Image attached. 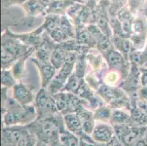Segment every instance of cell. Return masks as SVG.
<instances>
[{"label": "cell", "mask_w": 147, "mask_h": 146, "mask_svg": "<svg viewBox=\"0 0 147 146\" xmlns=\"http://www.w3.org/2000/svg\"><path fill=\"white\" fill-rule=\"evenodd\" d=\"M33 61L35 63L40 71L42 88H47L50 83L51 82V80H53V77H55L56 74H57V69L51 64V62H41L36 59H33Z\"/></svg>", "instance_id": "cell-9"}, {"label": "cell", "mask_w": 147, "mask_h": 146, "mask_svg": "<svg viewBox=\"0 0 147 146\" xmlns=\"http://www.w3.org/2000/svg\"><path fill=\"white\" fill-rule=\"evenodd\" d=\"M68 52L69 51L61 47L54 48L53 50L50 58V62L57 70H59L66 62Z\"/></svg>", "instance_id": "cell-17"}, {"label": "cell", "mask_w": 147, "mask_h": 146, "mask_svg": "<svg viewBox=\"0 0 147 146\" xmlns=\"http://www.w3.org/2000/svg\"><path fill=\"white\" fill-rule=\"evenodd\" d=\"M75 69H76L75 73L78 77L84 78L85 72H86V62H85V59L83 56H78L76 64H75Z\"/></svg>", "instance_id": "cell-26"}, {"label": "cell", "mask_w": 147, "mask_h": 146, "mask_svg": "<svg viewBox=\"0 0 147 146\" xmlns=\"http://www.w3.org/2000/svg\"><path fill=\"white\" fill-rule=\"evenodd\" d=\"M76 113L81 120L84 133L87 135H92L96 125L94 113L84 107L81 108Z\"/></svg>", "instance_id": "cell-11"}, {"label": "cell", "mask_w": 147, "mask_h": 146, "mask_svg": "<svg viewBox=\"0 0 147 146\" xmlns=\"http://www.w3.org/2000/svg\"><path fill=\"white\" fill-rule=\"evenodd\" d=\"M30 49L21 42L19 38L14 37L12 33L7 31L2 36L1 59L2 69H7L24 56Z\"/></svg>", "instance_id": "cell-2"}, {"label": "cell", "mask_w": 147, "mask_h": 146, "mask_svg": "<svg viewBox=\"0 0 147 146\" xmlns=\"http://www.w3.org/2000/svg\"><path fill=\"white\" fill-rule=\"evenodd\" d=\"M120 78H121L120 72L111 69L105 75L104 81H105V83L106 85L113 87L119 82Z\"/></svg>", "instance_id": "cell-25"}, {"label": "cell", "mask_w": 147, "mask_h": 146, "mask_svg": "<svg viewBox=\"0 0 147 146\" xmlns=\"http://www.w3.org/2000/svg\"><path fill=\"white\" fill-rule=\"evenodd\" d=\"M146 16H147V13H146Z\"/></svg>", "instance_id": "cell-37"}, {"label": "cell", "mask_w": 147, "mask_h": 146, "mask_svg": "<svg viewBox=\"0 0 147 146\" xmlns=\"http://www.w3.org/2000/svg\"><path fill=\"white\" fill-rule=\"evenodd\" d=\"M63 121L65 127L68 131L76 135V136L87 135L83 130L82 124L77 113H69L63 116Z\"/></svg>", "instance_id": "cell-13"}, {"label": "cell", "mask_w": 147, "mask_h": 146, "mask_svg": "<svg viewBox=\"0 0 147 146\" xmlns=\"http://www.w3.org/2000/svg\"><path fill=\"white\" fill-rule=\"evenodd\" d=\"M37 136L39 140L49 143L59 137V129L57 115L46 118H37Z\"/></svg>", "instance_id": "cell-6"}, {"label": "cell", "mask_w": 147, "mask_h": 146, "mask_svg": "<svg viewBox=\"0 0 147 146\" xmlns=\"http://www.w3.org/2000/svg\"><path fill=\"white\" fill-rule=\"evenodd\" d=\"M23 7L26 11V14L32 17L46 15V9L40 2L39 0H28L27 2L23 5Z\"/></svg>", "instance_id": "cell-16"}, {"label": "cell", "mask_w": 147, "mask_h": 146, "mask_svg": "<svg viewBox=\"0 0 147 146\" xmlns=\"http://www.w3.org/2000/svg\"><path fill=\"white\" fill-rule=\"evenodd\" d=\"M130 112H127L122 109H113L110 122L112 125L130 124Z\"/></svg>", "instance_id": "cell-18"}, {"label": "cell", "mask_w": 147, "mask_h": 146, "mask_svg": "<svg viewBox=\"0 0 147 146\" xmlns=\"http://www.w3.org/2000/svg\"><path fill=\"white\" fill-rule=\"evenodd\" d=\"M79 146H96V145H94L93 143H89V142L85 141L84 140H80Z\"/></svg>", "instance_id": "cell-31"}, {"label": "cell", "mask_w": 147, "mask_h": 146, "mask_svg": "<svg viewBox=\"0 0 147 146\" xmlns=\"http://www.w3.org/2000/svg\"><path fill=\"white\" fill-rule=\"evenodd\" d=\"M2 104L3 124L7 127L32 123L38 117L34 105H21L13 97Z\"/></svg>", "instance_id": "cell-1"}, {"label": "cell", "mask_w": 147, "mask_h": 146, "mask_svg": "<svg viewBox=\"0 0 147 146\" xmlns=\"http://www.w3.org/2000/svg\"><path fill=\"white\" fill-rule=\"evenodd\" d=\"M76 2H78L75 0H53L46 9V13L47 14L65 15L69 8Z\"/></svg>", "instance_id": "cell-14"}, {"label": "cell", "mask_w": 147, "mask_h": 146, "mask_svg": "<svg viewBox=\"0 0 147 146\" xmlns=\"http://www.w3.org/2000/svg\"><path fill=\"white\" fill-rule=\"evenodd\" d=\"M133 146H147V143L144 139V137H143V138L139 139L138 140H137L136 143L133 145Z\"/></svg>", "instance_id": "cell-30"}, {"label": "cell", "mask_w": 147, "mask_h": 146, "mask_svg": "<svg viewBox=\"0 0 147 146\" xmlns=\"http://www.w3.org/2000/svg\"><path fill=\"white\" fill-rule=\"evenodd\" d=\"M116 135L113 126H111L106 123L101 122L96 124L92 132L91 139L94 143L98 144H105L111 140Z\"/></svg>", "instance_id": "cell-7"}, {"label": "cell", "mask_w": 147, "mask_h": 146, "mask_svg": "<svg viewBox=\"0 0 147 146\" xmlns=\"http://www.w3.org/2000/svg\"><path fill=\"white\" fill-rule=\"evenodd\" d=\"M60 27L68 39L76 38V29L67 15L61 16Z\"/></svg>", "instance_id": "cell-22"}, {"label": "cell", "mask_w": 147, "mask_h": 146, "mask_svg": "<svg viewBox=\"0 0 147 146\" xmlns=\"http://www.w3.org/2000/svg\"><path fill=\"white\" fill-rule=\"evenodd\" d=\"M34 107L37 112V118H46L59 114L53 95L47 88H42L34 97Z\"/></svg>", "instance_id": "cell-3"}, {"label": "cell", "mask_w": 147, "mask_h": 146, "mask_svg": "<svg viewBox=\"0 0 147 146\" xmlns=\"http://www.w3.org/2000/svg\"><path fill=\"white\" fill-rule=\"evenodd\" d=\"M28 0H2L4 6L9 7L13 5H24Z\"/></svg>", "instance_id": "cell-27"}, {"label": "cell", "mask_w": 147, "mask_h": 146, "mask_svg": "<svg viewBox=\"0 0 147 146\" xmlns=\"http://www.w3.org/2000/svg\"><path fill=\"white\" fill-rule=\"evenodd\" d=\"M141 72V85L147 88V67H139Z\"/></svg>", "instance_id": "cell-29"}, {"label": "cell", "mask_w": 147, "mask_h": 146, "mask_svg": "<svg viewBox=\"0 0 147 146\" xmlns=\"http://www.w3.org/2000/svg\"><path fill=\"white\" fill-rule=\"evenodd\" d=\"M112 110L113 109L109 105H105V104L101 105L94 110V116L95 120H97L103 123L110 121Z\"/></svg>", "instance_id": "cell-21"}, {"label": "cell", "mask_w": 147, "mask_h": 146, "mask_svg": "<svg viewBox=\"0 0 147 146\" xmlns=\"http://www.w3.org/2000/svg\"><path fill=\"white\" fill-rule=\"evenodd\" d=\"M84 81V78L78 77L75 72H73V75L69 77V79L67 81L62 91L69 92V93L74 94L76 95V94L78 93V90L81 88Z\"/></svg>", "instance_id": "cell-19"}, {"label": "cell", "mask_w": 147, "mask_h": 146, "mask_svg": "<svg viewBox=\"0 0 147 146\" xmlns=\"http://www.w3.org/2000/svg\"><path fill=\"white\" fill-rule=\"evenodd\" d=\"M32 50L30 49L24 56H23L21 58H20L16 62L13 64L12 72H13V75L16 79L20 78L23 75L25 67V62H26V59L29 58V55L32 54Z\"/></svg>", "instance_id": "cell-24"}, {"label": "cell", "mask_w": 147, "mask_h": 146, "mask_svg": "<svg viewBox=\"0 0 147 146\" xmlns=\"http://www.w3.org/2000/svg\"><path fill=\"white\" fill-rule=\"evenodd\" d=\"M53 146H64V145H61V143H59V141L58 143H56V144L54 145H53Z\"/></svg>", "instance_id": "cell-35"}, {"label": "cell", "mask_w": 147, "mask_h": 146, "mask_svg": "<svg viewBox=\"0 0 147 146\" xmlns=\"http://www.w3.org/2000/svg\"><path fill=\"white\" fill-rule=\"evenodd\" d=\"M141 72L140 68L136 65L132 64L129 75L124 82L123 88L129 92H137L140 85H141Z\"/></svg>", "instance_id": "cell-12"}, {"label": "cell", "mask_w": 147, "mask_h": 146, "mask_svg": "<svg viewBox=\"0 0 147 146\" xmlns=\"http://www.w3.org/2000/svg\"><path fill=\"white\" fill-rule=\"evenodd\" d=\"M53 95L59 112L63 116L69 113H76L81 108L84 107V100L74 94L61 91Z\"/></svg>", "instance_id": "cell-4"}, {"label": "cell", "mask_w": 147, "mask_h": 146, "mask_svg": "<svg viewBox=\"0 0 147 146\" xmlns=\"http://www.w3.org/2000/svg\"><path fill=\"white\" fill-rule=\"evenodd\" d=\"M76 26V38L78 44L89 46L96 45L95 40L87 29V26H85V25Z\"/></svg>", "instance_id": "cell-15"}, {"label": "cell", "mask_w": 147, "mask_h": 146, "mask_svg": "<svg viewBox=\"0 0 147 146\" xmlns=\"http://www.w3.org/2000/svg\"><path fill=\"white\" fill-rule=\"evenodd\" d=\"M75 1H76V2H82V3H84V2H83L82 1H81V0H75Z\"/></svg>", "instance_id": "cell-36"}, {"label": "cell", "mask_w": 147, "mask_h": 146, "mask_svg": "<svg viewBox=\"0 0 147 146\" xmlns=\"http://www.w3.org/2000/svg\"><path fill=\"white\" fill-rule=\"evenodd\" d=\"M13 98L21 105H29L34 101L32 92L22 83H17L13 87Z\"/></svg>", "instance_id": "cell-10"}, {"label": "cell", "mask_w": 147, "mask_h": 146, "mask_svg": "<svg viewBox=\"0 0 147 146\" xmlns=\"http://www.w3.org/2000/svg\"><path fill=\"white\" fill-rule=\"evenodd\" d=\"M59 141L64 146H79L80 140L78 136L73 134L67 129H61Z\"/></svg>", "instance_id": "cell-20"}, {"label": "cell", "mask_w": 147, "mask_h": 146, "mask_svg": "<svg viewBox=\"0 0 147 146\" xmlns=\"http://www.w3.org/2000/svg\"><path fill=\"white\" fill-rule=\"evenodd\" d=\"M116 136L124 146H133L137 140L143 138L147 126H137L130 124L113 125Z\"/></svg>", "instance_id": "cell-5"}, {"label": "cell", "mask_w": 147, "mask_h": 146, "mask_svg": "<svg viewBox=\"0 0 147 146\" xmlns=\"http://www.w3.org/2000/svg\"><path fill=\"white\" fill-rule=\"evenodd\" d=\"M144 140H145V141L146 142V143H147V131H146V132L145 135H144Z\"/></svg>", "instance_id": "cell-34"}, {"label": "cell", "mask_w": 147, "mask_h": 146, "mask_svg": "<svg viewBox=\"0 0 147 146\" xmlns=\"http://www.w3.org/2000/svg\"><path fill=\"white\" fill-rule=\"evenodd\" d=\"M83 2H86V3H88L87 5H90L91 7H93V6H92V4L95 3V2H97V0H81Z\"/></svg>", "instance_id": "cell-33"}, {"label": "cell", "mask_w": 147, "mask_h": 146, "mask_svg": "<svg viewBox=\"0 0 147 146\" xmlns=\"http://www.w3.org/2000/svg\"><path fill=\"white\" fill-rule=\"evenodd\" d=\"M1 83L2 88H11L16 85V78L13 72L8 69H2L1 74Z\"/></svg>", "instance_id": "cell-23"}, {"label": "cell", "mask_w": 147, "mask_h": 146, "mask_svg": "<svg viewBox=\"0 0 147 146\" xmlns=\"http://www.w3.org/2000/svg\"><path fill=\"white\" fill-rule=\"evenodd\" d=\"M34 146H49V145L48 143H46V142L43 141V140H39V139H38V140H37V142L36 143L35 145Z\"/></svg>", "instance_id": "cell-32"}, {"label": "cell", "mask_w": 147, "mask_h": 146, "mask_svg": "<svg viewBox=\"0 0 147 146\" xmlns=\"http://www.w3.org/2000/svg\"><path fill=\"white\" fill-rule=\"evenodd\" d=\"M105 56L107 64L110 69L121 72L127 67L126 58L116 49L111 50L105 53Z\"/></svg>", "instance_id": "cell-8"}, {"label": "cell", "mask_w": 147, "mask_h": 146, "mask_svg": "<svg viewBox=\"0 0 147 146\" xmlns=\"http://www.w3.org/2000/svg\"><path fill=\"white\" fill-rule=\"evenodd\" d=\"M97 144L96 146H124L116 135L108 143H105V144H98V143Z\"/></svg>", "instance_id": "cell-28"}]
</instances>
